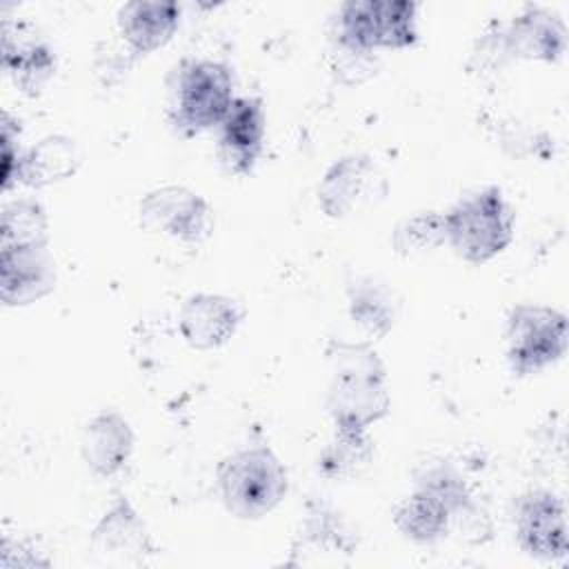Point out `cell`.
Segmentation results:
<instances>
[{
	"label": "cell",
	"mask_w": 569,
	"mask_h": 569,
	"mask_svg": "<svg viewBox=\"0 0 569 569\" xmlns=\"http://www.w3.org/2000/svg\"><path fill=\"white\" fill-rule=\"evenodd\" d=\"M327 411L333 429L369 431L391 409L387 369L369 340H331L327 347Z\"/></svg>",
	"instance_id": "6da1fadb"
},
{
	"label": "cell",
	"mask_w": 569,
	"mask_h": 569,
	"mask_svg": "<svg viewBox=\"0 0 569 569\" xmlns=\"http://www.w3.org/2000/svg\"><path fill=\"white\" fill-rule=\"evenodd\" d=\"M471 489L460 471L438 462L416 476L413 491L396 507V529L413 542H436L471 511Z\"/></svg>",
	"instance_id": "7a4b0ae2"
},
{
	"label": "cell",
	"mask_w": 569,
	"mask_h": 569,
	"mask_svg": "<svg viewBox=\"0 0 569 569\" xmlns=\"http://www.w3.org/2000/svg\"><path fill=\"white\" fill-rule=\"evenodd\" d=\"M216 480L224 509L242 520L271 513L289 491L287 469L267 445L244 447L222 458Z\"/></svg>",
	"instance_id": "3957f363"
},
{
	"label": "cell",
	"mask_w": 569,
	"mask_h": 569,
	"mask_svg": "<svg viewBox=\"0 0 569 569\" xmlns=\"http://www.w3.org/2000/svg\"><path fill=\"white\" fill-rule=\"evenodd\" d=\"M233 73L218 60H182L171 82V124L184 138L220 127L233 104Z\"/></svg>",
	"instance_id": "277c9868"
},
{
	"label": "cell",
	"mask_w": 569,
	"mask_h": 569,
	"mask_svg": "<svg viewBox=\"0 0 569 569\" xmlns=\"http://www.w3.org/2000/svg\"><path fill=\"white\" fill-rule=\"evenodd\" d=\"M513 209L498 187H485L445 213L447 244L471 264H485L513 240Z\"/></svg>",
	"instance_id": "5b68a950"
},
{
	"label": "cell",
	"mask_w": 569,
	"mask_h": 569,
	"mask_svg": "<svg viewBox=\"0 0 569 569\" xmlns=\"http://www.w3.org/2000/svg\"><path fill=\"white\" fill-rule=\"evenodd\" d=\"M418 4L409 0H349L338 11V44L373 53L418 40Z\"/></svg>",
	"instance_id": "8992f818"
},
{
	"label": "cell",
	"mask_w": 569,
	"mask_h": 569,
	"mask_svg": "<svg viewBox=\"0 0 569 569\" xmlns=\"http://www.w3.org/2000/svg\"><path fill=\"white\" fill-rule=\"evenodd\" d=\"M567 351V316L547 305H516L507 318V360L516 376H531Z\"/></svg>",
	"instance_id": "52a82bcc"
},
{
	"label": "cell",
	"mask_w": 569,
	"mask_h": 569,
	"mask_svg": "<svg viewBox=\"0 0 569 569\" xmlns=\"http://www.w3.org/2000/svg\"><path fill=\"white\" fill-rule=\"evenodd\" d=\"M389 191L387 176L367 153L338 158L322 176L318 204L329 218H349L378 204Z\"/></svg>",
	"instance_id": "ba28073f"
},
{
	"label": "cell",
	"mask_w": 569,
	"mask_h": 569,
	"mask_svg": "<svg viewBox=\"0 0 569 569\" xmlns=\"http://www.w3.org/2000/svg\"><path fill=\"white\" fill-rule=\"evenodd\" d=\"M140 222L149 231L189 244L202 242L213 227L207 200L182 184H167L149 191L140 200Z\"/></svg>",
	"instance_id": "9c48e42d"
},
{
	"label": "cell",
	"mask_w": 569,
	"mask_h": 569,
	"mask_svg": "<svg viewBox=\"0 0 569 569\" xmlns=\"http://www.w3.org/2000/svg\"><path fill=\"white\" fill-rule=\"evenodd\" d=\"M516 538L533 558L562 560L569 553L567 509L562 498L547 489H533L516 502Z\"/></svg>",
	"instance_id": "30bf717a"
},
{
	"label": "cell",
	"mask_w": 569,
	"mask_h": 569,
	"mask_svg": "<svg viewBox=\"0 0 569 569\" xmlns=\"http://www.w3.org/2000/svg\"><path fill=\"white\" fill-rule=\"evenodd\" d=\"M56 278L49 244L0 249V298L7 307H24L49 296Z\"/></svg>",
	"instance_id": "8fae6325"
},
{
	"label": "cell",
	"mask_w": 569,
	"mask_h": 569,
	"mask_svg": "<svg viewBox=\"0 0 569 569\" xmlns=\"http://www.w3.org/2000/svg\"><path fill=\"white\" fill-rule=\"evenodd\" d=\"M242 322L240 305L222 293H193L178 313V329L191 349L209 351L227 345Z\"/></svg>",
	"instance_id": "7c38bea8"
},
{
	"label": "cell",
	"mask_w": 569,
	"mask_h": 569,
	"mask_svg": "<svg viewBox=\"0 0 569 569\" xmlns=\"http://www.w3.org/2000/svg\"><path fill=\"white\" fill-rule=\"evenodd\" d=\"M507 58L558 62L567 49V27L556 11L527 7L500 29Z\"/></svg>",
	"instance_id": "4fadbf2b"
},
{
	"label": "cell",
	"mask_w": 569,
	"mask_h": 569,
	"mask_svg": "<svg viewBox=\"0 0 569 569\" xmlns=\"http://www.w3.org/2000/svg\"><path fill=\"white\" fill-rule=\"evenodd\" d=\"M91 549L98 556L118 562H140L156 551L147 522L122 493H116L113 505L91 529Z\"/></svg>",
	"instance_id": "5bb4252c"
},
{
	"label": "cell",
	"mask_w": 569,
	"mask_h": 569,
	"mask_svg": "<svg viewBox=\"0 0 569 569\" xmlns=\"http://www.w3.org/2000/svg\"><path fill=\"white\" fill-rule=\"evenodd\" d=\"M267 133V118L260 98H236L220 122V158L236 176H247L256 167Z\"/></svg>",
	"instance_id": "9a60e30c"
},
{
	"label": "cell",
	"mask_w": 569,
	"mask_h": 569,
	"mask_svg": "<svg viewBox=\"0 0 569 569\" xmlns=\"http://www.w3.org/2000/svg\"><path fill=\"white\" fill-rule=\"evenodd\" d=\"M2 67L27 96H38L56 71V56L24 22L2 20Z\"/></svg>",
	"instance_id": "2e32d148"
},
{
	"label": "cell",
	"mask_w": 569,
	"mask_h": 569,
	"mask_svg": "<svg viewBox=\"0 0 569 569\" xmlns=\"http://www.w3.org/2000/svg\"><path fill=\"white\" fill-rule=\"evenodd\" d=\"M133 445V429L129 420L116 409L96 413L80 433V456L84 465L102 478L116 476L129 462Z\"/></svg>",
	"instance_id": "e0dca14e"
},
{
	"label": "cell",
	"mask_w": 569,
	"mask_h": 569,
	"mask_svg": "<svg viewBox=\"0 0 569 569\" xmlns=\"http://www.w3.org/2000/svg\"><path fill=\"white\" fill-rule=\"evenodd\" d=\"M180 13L171 0H131L118 11V31L133 56H147L173 38Z\"/></svg>",
	"instance_id": "ac0fdd59"
},
{
	"label": "cell",
	"mask_w": 569,
	"mask_h": 569,
	"mask_svg": "<svg viewBox=\"0 0 569 569\" xmlns=\"http://www.w3.org/2000/svg\"><path fill=\"white\" fill-rule=\"evenodd\" d=\"M82 162V151L78 142L69 136L56 133L47 136L33 147L24 149L16 171V184L47 187L60 182L78 171Z\"/></svg>",
	"instance_id": "d6986e66"
},
{
	"label": "cell",
	"mask_w": 569,
	"mask_h": 569,
	"mask_svg": "<svg viewBox=\"0 0 569 569\" xmlns=\"http://www.w3.org/2000/svg\"><path fill=\"white\" fill-rule=\"evenodd\" d=\"M347 309L353 325H358L371 340H380L398 320L400 298L389 284L371 276H360L347 287Z\"/></svg>",
	"instance_id": "ffe728a7"
},
{
	"label": "cell",
	"mask_w": 569,
	"mask_h": 569,
	"mask_svg": "<svg viewBox=\"0 0 569 569\" xmlns=\"http://www.w3.org/2000/svg\"><path fill=\"white\" fill-rule=\"evenodd\" d=\"M49 244V218L40 202L18 198L2 209L0 249Z\"/></svg>",
	"instance_id": "44dd1931"
},
{
	"label": "cell",
	"mask_w": 569,
	"mask_h": 569,
	"mask_svg": "<svg viewBox=\"0 0 569 569\" xmlns=\"http://www.w3.org/2000/svg\"><path fill=\"white\" fill-rule=\"evenodd\" d=\"M298 551H353V536L347 525L325 505H311L298 531L293 553Z\"/></svg>",
	"instance_id": "7402d4cb"
},
{
	"label": "cell",
	"mask_w": 569,
	"mask_h": 569,
	"mask_svg": "<svg viewBox=\"0 0 569 569\" xmlns=\"http://www.w3.org/2000/svg\"><path fill=\"white\" fill-rule=\"evenodd\" d=\"M373 456V442L369 431H340L336 429L333 440L322 449L318 469L327 478H349L369 465Z\"/></svg>",
	"instance_id": "603a6c76"
},
{
	"label": "cell",
	"mask_w": 569,
	"mask_h": 569,
	"mask_svg": "<svg viewBox=\"0 0 569 569\" xmlns=\"http://www.w3.org/2000/svg\"><path fill=\"white\" fill-rule=\"evenodd\" d=\"M393 251L402 258L422 256L447 244L445 213L440 211H420L400 220L391 236Z\"/></svg>",
	"instance_id": "cb8c5ba5"
},
{
	"label": "cell",
	"mask_w": 569,
	"mask_h": 569,
	"mask_svg": "<svg viewBox=\"0 0 569 569\" xmlns=\"http://www.w3.org/2000/svg\"><path fill=\"white\" fill-rule=\"evenodd\" d=\"M18 133H20L18 122H13L9 113H4L2 116V133H0V140H2V178H0V184H2L4 191H9L16 184V171H18V162H20V156H22V149L18 147Z\"/></svg>",
	"instance_id": "d4e9b609"
}]
</instances>
